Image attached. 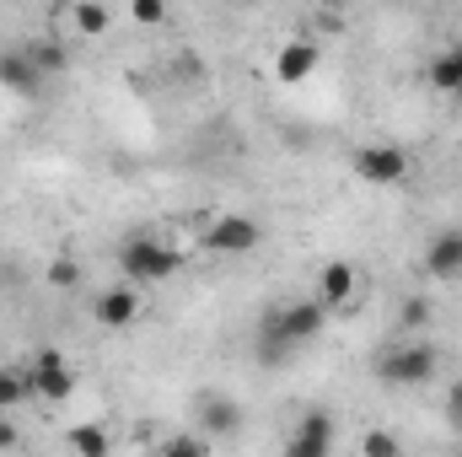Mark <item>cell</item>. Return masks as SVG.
<instances>
[{
  "label": "cell",
  "instance_id": "6da1fadb",
  "mask_svg": "<svg viewBox=\"0 0 462 457\" xmlns=\"http://www.w3.org/2000/svg\"><path fill=\"white\" fill-rule=\"evenodd\" d=\"M323 323H328V307H323L318 296L269 307V312H263V323H258V360L269 366V360H280V355H291V350L312 344L318 334H323Z\"/></svg>",
  "mask_w": 462,
  "mask_h": 457
},
{
  "label": "cell",
  "instance_id": "7a4b0ae2",
  "mask_svg": "<svg viewBox=\"0 0 462 457\" xmlns=\"http://www.w3.org/2000/svg\"><path fill=\"white\" fill-rule=\"evenodd\" d=\"M183 264H189L183 247H172V242H162V237H151V231H134V237L118 242V269H124V280L140 285V291L172 280Z\"/></svg>",
  "mask_w": 462,
  "mask_h": 457
},
{
  "label": "cell",
  "instance_id": "3957f363",
  "mask_svg": "<svg viewBox=\"0 0 462 457\" xmlns=\"http://www.w3.org/2000/svg\"><path fill=\"white\" fill-rule=\"evenodd\" d=\"M441 371V355L420 340H403V344H387L376 355V382L382 387H430Z\"/></svg>",
  "mask_w": 462,
  "mask_h": 457
},
{
  "label": "cell",
  "instance_id": "277c9868",
  "mask_svg": "<svg viewBox=\"0 0 462 457\" xmlns=\"http://www.w3.org/2000/svg\"><path fill=\"white\" fill-rule=\"evenodd\" d=\"M205 253H216V258H242V253H253L258 242H263V227L253 221V216H236V210H226V216H210L205 221Z\"/></svg>",
  "mask_w": 462,
  "mask_h": 457
},
{
  "label": "cell",
  "instance_id": "5b68a950",
  "mask_svg": "<svg viewBox=\"0 0 462 457\" xmlns=\"http://www.w3.org/2000/svg\"><path fill=\"white\" fill-rule=\"evenodd\" d=\"M247 425V415H242V404L231 398V393H199L194 398V431L205 436V442H231L236 431Z\"/></svg>",
  "mask_w": 462,
  "mask_h": 457
},
{
  "label": "cell",
  "instance_id": "8992f818",
  "mask_svg": "<svg viewBox=\"0 0 462 457\" xmlns=\"http://www.w3.org/2000/svg\"><path fill=\"white\" fill-rule=\"evenodd\" d=\"M349 167L360 173V183H376V189H393V183H403L409 178V151L403 145H360L355 156H349Z\"/></svg>",
  "mask_w": 462,
  "mask_h": 457
},
{
  "label": "cell",
  "instance_id": "52a82bcc",
  "mask_svg": "<svg viewBox=\"0 0 462 457\" xmlns=\"http://www.w3.org/2000/svg\"><path fill=\"white\" fill-rule=\"evenodd\" d=\"M27 371H32V393H38L43 404H65V398L76 393V371H70V360H65L54 344H43V350L27 360Z\"/></svg>",
  "mask_w": 462,
  "mask_h": 457
},
{
  "label": "cell",
  "instance_id": "ba28073f",
  "mask_svg": "<svg viewBox=\"0 0 462 457\" xmlns=\"http://www.w3.org/2000/svg\"><path fill=\"white\" fill-rule=\"evenodd\" d=\"M334 452V415L328 409H307L296 420V431L285 436V457H328Z\"/></svg>",
  "mask_w": 462,
  "mask_h": 457
},
{
  "label": "cell",
  "instance_id": "9c48e42d",
  "mask_svg": "<svg viewBox=\"0 0 462 457\" xmlns=\"http://www.w3.org/2000/svg\"><path fill=\"white\" fill-rule=\"evenodd\" d=\"M318 60H323V43H318V38H291V43H280V54H274V81H280V87H301V81L318 70Z\"/></svg>",
  "mask_w": 462,
  "mask_h": 457
},
{
  "label": "cell",
  "instance_id": "30bf717a",
  "mask_svg": "<svg viewBox=\"0 0 462 457\" xmlns=\"http://www.w3.org/2000/svg\"><path fill=\"white\" fill-rule=\"evenodd\" d=\"M92 312H97V323H103V329H129V323H140V312H145V291L124 280V285H114V291H103V296H97V307H92Z\"/></svg>",
  "mask_w": 462,
  "mask_h": 457
},
{
  "label": "cell",
  "instance_id": "8fae6325",
  "mask_svg": "<svg viewBox=\"0 0 462 457\" xmlns=\"http://www.w3.org/2000/svg\"><path fill=\"white\" fill-rule=\"evenodd\" d=\"M0 87L16 92V98H38V92H43V76L32 70V60L22 54V43L0 49Z\"/></svg>",
  "mask_w": 462,
  "mask_h": 457
},
{
  "label": "cell",
  "instance_id": "7c38bea8",
  "mask_svg": "<svg viewBox=\"0 0 462 457\" xmlns=\"http://www.w3.org/2000/svg\"><path fill=\"white\" fill-rule=\"evenodd\" d=\"M355 285H360V280H355V264H349V258H328V264L318 269V302H323L328 312L345 307L349 296H355Z\"/></svg>",
  "mask_w": 462,
  "mask_h": 457
},
{
  "label": "cell",
  "instance_id": "4fadbf2b",
  "mask_svg": "<svg viewBox=\"0 0 462 457\" xmlns=\"http://www.w3.org/2000/svg\"><path fill=\"white\" fill-rule=\"evenodd\" d=\"M425 269H430L436 280L462 275V231H436V237L425 242Z\"/></svg>",
  "mask_w": 462,
  "mask_h": 457
},
{
  "label": "cell",
  "instance_id": "5bb4252c",
  "mask_svg": "<svg viewBox=\"0 0 462 457\" xmlns=\"http://www.w3.org/2000/svg\"><path fill=\"white\" fill-rule=\"evenodd\" d=\"M22 54L32 60V70H38L43 81H49V76H65V70H70V49H65L60 38H27V43H22Z\"/></svg>",
  "mask_w": 462,
  "mask_h": 457
},
{
  "label": "cell",
  "instance_id": "9a60e30c",
  "mask_svg": "<svg viewBox=\"0 0 462 457\" xmlns=\"http://www.w3.org/2000/svg\"><path fill=\"white\" fill-rule=\"evenodd\" d=\"M27 398H38L32 393V371L27 366H0V415H16Z\"/></svg>",
  "mask_w": 462,
  "mask_h": 457
},
{
  "label": "cell",
  "instance_id": "2e32d148",
  "mask_svg": "<svg viewBox=\"0 0 462 457\" xmlns=\"http://www.w3.org/2000/svg\"><path fill=\"white\" fill-rule=\"evenodd\" d=\"M65 442H70V452H76V457H108V452H114V436H108L97 420L70 425V431H65Z\"/></svg>",
  "mask_w": 462,
  "mask_h": 457
},
{
  "label": "cell",
  "instance_id": "e0dca14e",
  "mask_svg": "<svg viewBox=\"0 0 462 457\" xmlns=\"http://www.w3.org/2000/svg\"><path fill=\"white\" fill-rule=\"evenodd\" d=\"M70 22H76L81 38H103V33L114 27V11L97 5V0H81V5H70Z\"/></svg>",
  "mask_w": 462,
  "mask_h": 457
},
{
  "label": "cell",
  "instance_id": "ac0fdd59",
  "mask_svg": "<svg viewBox=\"0 0 462 457\" xmlns=\"http://www.w3.org/2000/svg\"><path fill=\"white\" fill-rule=\"evenodd\" d=\"M430 87H436V92H452V98L462 92V54L457 49H447V54L430 60Z\"/></svg>",
  "mask_w": 462,
  "mask_h": 457
},
{
  "label": "cell",
  "instance_id": "d6986e66",
  "mask_svg": "<svg viewBox=\"0 0 462 457\" xmlns=\"http://www.w3.org/2000/svg\"><path fill=\"white\" fill-rule=\"evenodd\" d=\"M151 457H210V442H205L199 431H172L167 442H156Z\"/></svg>",
  "mask_w": 462,
  "mask_h": 457
},
{
  "label": "cell",
  "instance_id": "ffe728a7",
  "mask_svg": "<svg viewBox=\"0 0 462 457\" xmlns=\"http://www.w3.org/2000/svg\"><path fill=\"white\" fill-rule=\"evenodd\" d=\"M43 280H49L54 291H76V285H81V264L60 253V258H49V269H43Z\"/></svg>",
  "mask_w": 462,
  "mask_h": 457
},
{
  "label": "cell",
  "instance_id": "44dd1931",
  "mask_svg": "<svg viewBox=\"0 0 462 457\" xmlns=\"http://www.w3.org/2000/svg\"><path fill=\"white\" fill-rule=\"evenodd\" d=\"M360 457H403V442L393 431H365L360 436Z\"/></svg>",
  "mask_w": 462,
  "mask_h": 457
},
{
  "label": "cell",
  "instance_id": "7402d4cb",
  "mask_svg": "<svg viewBox=\"0 0 462 457\" xmlns=\"http://www.w3.org/2000/svg\"><path fill=\"white\" fill-rule=\"evenodd\" d=\"M129 16H134L140 27H162V22H167V5H162V0H134Z\"/></svg>",
  "mask_w": 462,
  "mask_h": 457
},
{
  "label": "cell",
  "instance_id": "603a6c76",
  "mask_svg": "<svg viewBox=\"0 0 462 457\" xmlns=\"http://www.w3.org/2000/svg\"><path fill=\"white\" fill-rule=\"evenodd\" d=\"M398 323H403V329H425V323H430V302H425V296H409V307L398 312Z\"/></svg>",
  "mask_w": 462,
  "mask_h": 457
},
{
  "label": "cell",
  "instance_id": "cb8c5ba5",
  "mask_svg": "<svg viewBox=\"0 0 462 457\" xmlns=\"http://www.w3.org/2000/svg\"><path fill=\"white\" fill-rule=\"evenodd\" d=\"M447 425L462 431V377L457 382H447Z\"/></svg>",
  "mask_w": 462,
  "mask_h": 457
},
{
  "label": "cell",
  "instance_id": "d4e9b609",
  "mask_svg": "<svg viewBox=\"0 0 462 457\" xmlns=\"http://www.w3.org/2000/svg\"><path fill=\"white\" fill-rule=\"evenodd\" d=\"M16 442H22L16 420H11V415H0V452H16Z\"/></svg>",
  "mask_w": 462,
  "mask_h": 457
},
{
  "label": "cell",
  "instance_id": "484cf974",
  "mask_svg": "<svg viewBox=\"0 0 462 457\" xmlns=\"http://www.w3.org/2000/svg\"><path fill=\"white\" fill-rule=\"evenodd\" d=\"M457 54H462V49H457ZM457 98H462V92H457Z\"/></svg>",
  "mask_w": 462,
  "mask_h": 457
}]
</instances>
